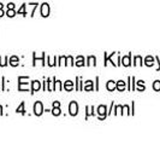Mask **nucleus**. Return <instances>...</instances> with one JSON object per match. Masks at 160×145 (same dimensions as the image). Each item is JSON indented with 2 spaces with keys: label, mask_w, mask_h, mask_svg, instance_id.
Listing matches in <instances>:
<instances>
[{
  "label": "nucleus",
  "mask_w": 160,
  "mask_h": 145,
  "mask_svg": "<svg viewBox=\"0 0 160 145\" xmlns=\"http://www.w3.org/2000/svg\"><path fill=\"white\" fill-rule=\"evenodd\" d=\"M86 89H92L93 87H92V81H87V85H86V87H84Z\"/></svg>",
  "instance_id": "16"
},
{
  "label": "nucleus",
  "mask_w": 160,
  "mask_h": 145,
  "mask_svg": "<svg viewBox=\"0 0 160 145\" xmlns=\"http://www.w3.org/2000/svg\"><path fill=\"white\" fill-rule=\"evenodd\" d=\"M130 57V56H129ZM129 57H125V58H123V64L124 65H129L130 64V63H129V62H130V61H129Z\"/></svg>",
  "instance_id": "14"
},
{
  "label": "nucleus",
  "mask_w": 160,
  "mask_h": 145,
  "mask_svg": "<svg viewBox=\"0 0 160 145\" xmlns=\"http://www.w3.org/2000/svg\"><path fill=\"white\" fill-rule=\"evenodd\" d=\"M116 87H117V85L114 83V81L111 80V81H108V82H107V89H108V91H113Z\"/></svg>",
  "instance_id": "5"
},
{
  "label": "nucleus",
  "mask_w": 160,
  "mask_h": 145,
  "mask_svg": "<svg viewBox=\"0 0 160 145\" xmlns=\"http://www.w3.org/2000/svg\"><path fill=\"white\" fill-rule=\"evenodd\" d=\"M15 15H16V12L13 11V8H10V10L8 11V17H13Z\"/></svg>",
  "instance_id": "13"
},
{
  "label": "nucleus",
  "mask_w": 160,
  "mask_h": 145,
  "mask_svg": "<svg viewBox=\"0 0 160 145\" xmlns=\"http://www.w3.org/2000/svg\"><path fill=\"white\" fill-rule=\"evenodd\" d=\"M40 89V82L39 81H32V92H36Z\"/></svg>",
  "instance_id": "6"
},
{
  "label": "nucleus",
  "mask_w": 160,
  "mask_h": 145,
  "mask_svg": "<svg viewBox=\"0 0 160 145\" xmlns=\"http://www.w3.org/2000/svg\"><path fill=\"white\" fill-rule=\"evenodd\" d=\"M34 113H35V115H38V116H40L41 114L43 113V106H42L41 102H36L34 104Z\"/></svg>",
  "instance_id": "1"
},
{
  "label": "nucleus",
  "mask_w": 160,
  "mask_h": 145,
  "mask_svg": "<svg viewBox=\"0 0 160 145\" xmlns=\"http://www.w3.org/2000/svg\"><path fill=\"white\" fill-rule=\"evenodd\" d=\"M17 113H21V114L25 113L24 111V103H22V104L19 105V108H17Z\"/></svg>",
  "instance_id": "11"
},
{
  "label": "nucleus",
  "mask_w": 160,
  "mask_h": 145,
  "mask_svg": "<svg viewBox=\"0 0 160 145\" xmlns=\"http://www.w3.org/2000/svg\"><path fill=\"white\" fill-rule=\"evenodd\" d=\"M154 89H160V82H159V81H155V83H154Z\"/></svg>",
  "instance_id": "17"
},
{
  "label": "nucleus",
  "mask_w": 160,
  "mask_h": 145,
  "mask_svg": "<svg viewBox=\"0 0 160 145\" xmlns=\"http://www.w3.org/2000/svg\"><path fill=\"white\" fill-rule=\"evenodd\" d=\"M48 13H49V6H48V4H42V6H41V15L43 17H47Z\"/></svg>",
  "instance_id": "3"
},
{
  "label": "nucleus",
  "mask_w": 160,
  "mask_h": 145,
  "mask_svg": "<svg viewBox=\"0 0 160 145\" xmlns=\"http://www.w3.org/2000/svg\"><path fill=\"white\" fill-rule=\"evenodd\" d=\"M94 61H96V59H95V57L90 56V57H89V58H88V62H89L88 64H89V65H94V64H95V63H94Z\"/></svg>",
  "instance_id": "12"
},
{
  "label": "nucleus",
  "mask_w": 160,
  "mask_h": 145,
  "mask_svg": "<svg viewBox=\"0 0 160 145\" xmlns=\"http://www.w3.org/2000/svg\"><path fill=\"white\" fill-rule=\"evenodd\" d=\"M69 111H70V114H71L72 116L77 115V113H78V105H77L76 102H71L70 103V105H69Z\"/></svg>",
  "instance_id": "2"
},
{
  "label": "nucleus",
  "mask_w": 160,
  "mask_h": 145,
  "mask_svg": "<svg viewBox=\"0 0 160 145\" xmlns=\"http://www.w3.org/2000/svg\"><path fill=\"white\" fill-rule=\"evenodd\" d=\"M52 113H53V115H60V109H59V106H54V109L52 110Z\"/></svg>",
  "instance_id": "10"
},
{
  "label": "nucleus",
  "mask_w": 160,
  "mask_h": 145,
  "mask_svg": "<svg viewBox=\"0 0 160 145\" xmlns=\"http://www.w3.org/2000/svg\"><path fill=\"white\" fill-rule=\"evenodd\" d=\"M117 89H119V91H123V89H125V83H124V81H118V82H117Z\"/></svg>",
  "instance_id": "7"
},
{
  "label": "nucleus",
  "mask_w": 160,
  "mask_h": 145,
  "mask_svg": "<svg viewBox=\"0 0 160 145\" xmlns=\"http://www.w3.org/2000/svg\"><path fill=\"white\" fill-rule=\"evenodd\" d=\"M17 62H18V58H17V57H12V58H11V65H13V67H16L17 64H18V63H17Z\"/></svg>",
  "instance_id": "9"
},
{
  "label": "nucleus",
  "mask_w": 160,
  "mask_h": 145,
  "mask_svg": "<svg viewBox=\"0 0 160 145\" xmlns=\"http://www.w3.org/2000/svg\"><path fill=\"white\" fill-rule=\"evenodd\" d=\"M8 8H13V4L11 3V4H8Z\"/></svg>",
  "instance_id": "19"
},
{
  "label": "nucleus",
  "mask_w": 160,
  "mask_h": 145,
  "mask_svg": "<svg viewBox=\"0 0 160 145\" xmlns=\"http://www.w3.org/2000/svg\"><path fill=\"white\" fill-rule=\"evenodd\" d=\"M76 64L78 65V67H82V65H83V57H78V62H77Z\"/></svg>",
  "instance_id": "15"
},
{
  "label": "nucleus",
  "mask_w": 160,
  "mask_h": 145,
  "mask_svg": "<svg viewBox=\"0 0 160 145\" xmlns=\"http://www.w3.org/2000/svg\"><path fill=\"white\" fill-rule=\"evenodd\" d=\"M53 105H54V106H59V102H54V103H53Z\"/></svg>",
  "instance_id": "18"
},
{
  "label": "nucleus",
  "mask_w": 160,
  "mask_h": 145,
  "mask_svg": "<svg viewBox=\"0 0 160 145\" xmlns=\"http://www.w3.org/2000/svg\"><path fill=\"white\" fill-rule=\"evenodd\" d=\"M98 114L99 115H101V116H106V106H104V105H100L99 108H98Z\"/></svg>",
  "instance_id": "4"
},
{
  "label": "nucleus",
  "mask_w": 160,
  "mask_h": 145,
  "mask_svg": "<svg viewBox=\"0 0 160 145\" xmlns=\"http://www.w3.org/2000/svg\"><path fill=\"white\" fill-rule=\"evenodd\" d=\"M64 87H65V89H68V91H71L72 87H73V86H72V81H66Z\"/></svg>",
  "instance_id": "8"
}]
</instances>
